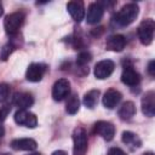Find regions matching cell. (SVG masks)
<instances>
[{"label":"cell","instance_id":"cell-3","mask_svg":"<svg viewBox=\"0 0 155 155\" xmlns=\"http://www.w3.org/2000/svg\"><path fill=\"white\" fill-rule=\"evenodd\" d=\"M73 154L74 155H86L87 153V133L82 127H76L73 132Z\"/></svg>","mask_w":155,"mask_h":155},{"label":"cell","instance_id":"cell-26","mask_svg":"<svg viewBox=\"0 0 155 155\" xmlns=\"http://www.w3.org/2000/svg\"><path fill=\"white\" fill-rule=\"evenodd\" d=\"M148 73H149L150 76H154V75H155V62H154V61H150V62H149Z\"/></svg>","mask_w":155,"mask_h":155},{"label":"cell","instance_id":"cell-10","mask_svg":"<svg viewBox=\"0 0 155 155\" xmlns=\"http://www.w3.org/2000/svg\"><path fill=\"white\" fill-rule=\"evenodd\" d=\"M121 81L127 86H136L140 81V75L132 65H125L121 74Z\"/></svg>","mask_w":155,"mask_h":155},{"label":"cell","instance_id":"cell-17","mask_svg":"<svg viewBox=\"0 0 155 155\" xmlns=\"http://www.w3.org/2000/svg\"><path fill=\"white\" fill-rule=\"evenodd\" d=\"M11 148L13 150H24V151H31L35 150L38 144L31 138H17L11 142Z\"/></svg>","mask_w":155,"mask_h":155},{"label":"cell","instance_id":"cell-2","mask_svg":"<svg viewBox=\"0 0 155 155\" xmlns=\"http://www.w3.org/2000/svg\"><path fill=\"white\" fill-rule=\"evenodd\" d=\"M25 19V15L22 11H16L12 12L10 15H7L4 19V28L5 31L8 35H15L18 33V30L21 29V27L23 25Z\"/></svg>","mask_w":155,"mask_h":155},{"label":"cell","instance_id":"cell-4","mask_svg":"<svg viewBox=\"0 0 155 155\" xmlns=\"http://www.w3.org/2000/svg\"><path fill=\"white\" fill-rule=\"evenodd\" d=\"M154 30H155V22L151 19V18H148V19H144L139 27H138V38H139V41L148 46L153 42V39H154Z\"/></svg>","mask_w":155,"mask_h":155},{"label":"cell","instance_id":"cell-12","mask_svg":"<svg viewBox=\"0 0 155 155\" xmlns=\"http://www.w3.org/2000/svg\"><path fill=\"white\" fill-rule=\"evenodd\" d=\"M104 13V8L99 2H92L88 5L87 8V16H86V21L90 24H94L98 23Z\"/></svg>","mask_w":155,"mask_h":155},{"label":"cell","instance_id":"cell-1","mask_svg":"<svg viewBox=\"0 0 155 155\" xmlns=\"http://www.w3.org/2000/svg\"><path fill=\"white\" fill-rule=\"evenodd\" d=\"M138 12H139V8H138V5L137 4H134V2L126 4L116 13L115 22L120 27H127V25H130L131 23L134 22V19L138 16Z\"/></svg>","mask_w":155,"mask_h":155},{"label":"cell","instance_id":"cell-7","mask_svg":"<svg viewBox=\"0 0 155 155\" xmlns=\"http://www.w3.org/2000/svg\"><path fill=\"white\" fill-rule=\"evenodd\" d=\"M46 70H47L46 64H44V63H31L27 68L25 79L30 82H39L44 78Z\"/></svg>","mask_w":155,"mask_h":155},{"label":"cell","instance_id":"cell-22","mask_svg":"<svg viewBox=\"0 0 155 155\" xmlns=\"http://www.w3.org/2000/svg\"><path fill=\"white\" fill-rule=\"evenodd\" d=\"M10 93H11L10 85L6 82H1L0 84V103L6 102L10 97Z\"/></svg>","mask_w":155,"mask_h":155},{"label":"cell","instance_id":"cell-31","mask_svg":"<svg viewBox=\"0 0 155 155\" xmlns=\"http://www.w3.org/2000/svg\"><path fill=\"white\" fill-rule=\"evenodd\" d=\"M2 12H4V10H2V5L0 4V16L2 15Z\"/></svg>","mask_w":155,"mask_h":155},{"label":"cell","instance_id":"cell-16","mask_svg":"<svg viewBox=\"0 0 155 155\" xmlns=\"http://www.w3.org/2000/svg\"><path fill=\"white\" fill-rule=\"evenodd\" d=\"M13 104L18 108V109H22V110H27L29 107L33 105L34 103V98L30 93L28 92H17L15 96H13Z\"/></svg>","mask_w":155,"mask_h":155},{"label":"cell","instance_id":"cell-9","mask_svg":"<svg viewBox=\"0 0 155 155\" xmlns=\"http://www.w3.org/2000/svg\"><path fill=\"white\" fill-rule=\"evenodd\" d=\"M94 133L101 136L104 140L109 142L115 136V126L109 121H98L94 124Z\"/></svg>","mask_w":155,"mask_h":155},{"label":"cell","instance_id":"cell-5","mask_svg":"<svg viewBox=\"0 0 155 155\" xmlns=\"http://www.w3.org/2000/svg\"><path fill=\"white\" fill-rule=\"evenodd\" d=\"M15 122L19 126H24V127H28V128H34L36 127L38 125V119L35 116V114L28 111V110H22V109H18L16 113H15Z\"/></svg>","mask_w":155,"mask_h":155},{"label":"cell","instance_id":"cell-21","mask_svg":"<svg viewBox=\"0 0 155 155\" xmlns=\"http://www.w3.org/2000/svg\"><path fill=\"white\" fill-rule=\"evenodd\" d=\"M79 108H80V101H79L78 96H76V94L69 96V98H68V101H67V104H65V110H67V113L70 114V115H74V114L78 113Z\"/></svg>","mask_w":155,"mask_h":155},{"label":"cell","instance_id":"cell-28","mask_svg":"<svg viewBox=\"0 0 155 155\" xmlns=\"http://www.w3.org/2000/svg\"><path fill=\"white\" fill-rule=\"evenodd\" d=\"M51 155H67V153L63 151V150H56V151H53Z\"/></svg>","mask_w":155,"mask_h":155},{"label":"cell","instance_id":"cell-29","mask_svg":"<svg viewBox=\"0 0 155 155\" xmlns=\"http://www.w3.org/2000/svg\"><path fill=\"white\" fill-rule=\"evenodd\" d=\"M5 134V128H4V126L0 124V137H2Z\"/></svg>","mask_w":155,"mask_h":155},{"label":"cell","instance_id":"cell-33","mask_svg":"<svg viewBox=\"0 0 155 155\" xmlns=\"http://www.w3.org/2000/svg\"><path fill=\"white\" fill-rule=\"evenodd\" d=\"M0 155H8V154H0Z\"/></svg>","mask_w":155,"mask_h":155},{"label":"cell","instance_id":"cell-20","mask_svg":"<svg viewBox=\"0 0 155 155\" xmlns=\"http://www.w3.org/2000/svg\"><path fill=\"white\" fill-rule=\"evenodd\" d=\"M98 97H99V91L98 90H91L87 93H85L82 102H84L86 108L93 109L96 107V104L98 103Z\"/></svg>","mask_w":155,"mask_h":155},{"label":"cell","instance_id":"cell-11","mask_svg":"<svg viewBox=\"0 0 155 155\" xmlns=\"http://www.w3.org/2000/svg\"><path fill=\"white\" fill-rule=\"evenodd\" d=\"M142 111L145 116L153 117L155 115V92L148 91L142 97Z\"/></svg>","mask_w":155,"mask_h":155},{"label":"cell","instance_id":"cell-6","mask_svg":"<svg viewBox=\"0 0 155 155\" xmlns=\"http://www.w3.org/2000/svg\"><path fill=\"white\" fill-rule=\"evenodd\" d=\"M70 93V82L67 79L57 80L52 86V98L57 102L63 101Z\"/></svg>","mask_w":155,"mask_h":155},{"label":"cell","instance_id":"cell-19","mask_svg":"<svg viewBox=\"0 0 155 155\" xmlns=\"http://www.w3.org/2000/svg\"><path fill=\"white\" fill-rule=\"evenodd\" d=\"M121 139L126 145H130V147H133V148H139L142 145L140 138L136 133H133L131 131H124Z\"/></svg>","mask_w":155,"mask_h":155},{"label":"cell","instance_id":"cell-30","mask_svg":"<svg viewBox=\"0 0 155 155\" xmlns=\"http://www.w3.org/2000/svg\"><path fill=\"white\" fill-rule=\"evenodd\" d=\"M27 155H41L40 153H30V154H27Z\"/></svg>","mask_w":155,"mask_h":155},{"label":"cell","instance_id":"cell-23","mask_svg":"<svg viewBox=\"0 0 155 155\" xmlns=\"http://www.w3.org/2000/svg\"><path fill=\"white\" fill-rule=\"evenodd\" d=\"M90 61H91V54H90L87 51L80 52V53L78 54V57H76V64H78L79 67H85Z\"/></svg>","mask_w":155,"mask_h":155},{"label":"cell","instance_id":"cell-18","mask_svg":"<svg viewBox=\"0 0 155 155\" xmlns=\"http://www.w3.org/2000/svg\"><path fill=\"white\" fill-rule=\"evenodd\" d=\"M134 114H136V105H134V103L131 102V101L125 102V103L120 107V109H119V116H120V119L124 120V121L131 120V119L134 116Z\"/></svg>","mask_w":155,"mask_h":155},{"label":"cell","instance_id":"cell-32","mask_svg":"<svg viewBox=\"0 0 155 155\" xmlns=\"http://www.w3.org/2000/svg\"><path fill=\"white\" fill-rule=\"evenodd\" d=\"M143 155H154V154H153V153H151V151H148V153H144V154H143Z\"/></svg>","mask_w":155,"mask_h":155},{"label":"cell","instance_id":"cell-8","mask_svg":"<svg viewBox=\"0 0 155 155\" xmlns=\"http://www.w3.org/2000/svg\"><path fill=\"white\" fill-rule=\"evenodd\" d=\"M115 69V64L113 61L110 59H103V61H99L96 65H94V76L99 80H103V79H107L109 78L113 71Z\"/></svg>","mask_w":155,"mask_h":155},{"label":"cell","instance_id":"cell-25","mask_svg":"<svg viewBox=\"0 0 155 155\" xmlns=\"http://www.w3.org/2000/svg\"><path fill=\"white\" fill-rule=\"evenodd\" d=\"M108 155H127V154L120 148H110L108 151Z\"/></svg>","mask_w":155,"mask_h":155},{"label":"cell","instance_id":"cell-24","mask_svg":"<svg viewBox=\"0 0 155 155\" xmlns=\"http://www.w3.org/2000/svg\"><path fill=\"white\" fill-rule=\"evenodd\" d=\"M13 51V45L12 44H6L2 48H1V53H0V58L2 61H6L8 58V56L12 53Z\"/></svg>","mask_w":155,"mask_h":155},{"label":"cell","instance_id":"cell-14","mask_svg":"<svg viewBox=\"0 0 155 155\" xmlns=\"http://www.w3.org/2000/svg\"><path fill=\"white\" fill-rule=\"evenodd\" d=\"M67 10L75 22H81L85 17V6L82 1H69L67 4Z\"/></svg>","mask_w":155,"mask_h":155},{"label":"cell","instance_id":"cell-27","mask_svg":"<svg viewBox=\"0 0 155 155\" xmlns=\"http://www.w3.org/2000/svg\"><path fill=\"white\" fill-rule=\"evenodd\" d=\"M7 111H8V109H5V110H4V109H0V121H2V120L5 119Z\"/></svg>","mask_w":155,"mask_h":155},{"label":"cell","instance_id":"cell-15","mask_svg":"<svg viewBox=\"0 0 155 155\" xmlns=\"http://www.w3.org/2000/svg\"><path fill=\"white\" fill-rule=\"evenodd\" d=\"M121 98H122V96H121V93H120L117 90H115V88H109V90L104 93L103 99H102V103H103V105H104L105 108L113 109V108H115V107L120 103Z\"/></svg>","mask_w":155,"mask_h":155},{"label":"cell","instance_id":"cell-13","mask_svg":"<svg viewBox=\"0 0 155 155\" xmlns=\"http://www.w3.org/2000/svg\"><path fill=\"white\" fill-rule=\"evenodd\" d=\"M126 46V39L121 34L110 35L105 41V47L113 52H121Z\"/></svg>","mask_w":155,"mask_h":155}]
</instances>
